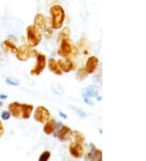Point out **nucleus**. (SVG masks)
<instances>
[{
  "mask_svg": "<svg viewBox=\"0 0 146 161\" xmlns=\"http://www.w3.org/2000/svg\"><path fill=\"white\" fill-rule=\"evenodd\" d=\"M52 28L54 30H59L63 27L65 20V11L60 5H54L50 9Z\"/></svg>",
  "mask_w": 146,
  "mask_h": 161,
  "instance_id": "nucleus-3",
  "label": "nucleus"
},
{
  "mask_svg": "<svg viewBox=\"0 0 146 161\" xmlns=\"http://www.w3.org/2000/svg\"><path fill=\"white\" fill-rule=\"evenodd\" d=\"M0 99H7V96L4 95V94H1V95H0Z\"/></svg>",
  "mask_w": 146,
  "mask_h": 161,
  "instance_id": "nucleus-29",
  "label": "nucleus"
},
{
  "mask_svg": "<svg viewBox=\"0 0 146 161\" xmlns=\"http://www.w3.org/2000/svg\"><path fill=\"white\" fill-rule=\"evenodd\" d=\"M4 134V127H3V122L0 120V137H2Z\"/></svg>",
  "mask_w": 146,
  "mask_h": 161,
  "instance_id": "nucleus-27",
  "label": "nucleus"
},
{
  "mask_svg": "<svg viewBox=\"0 0 146 161\" xmlns=\"http://www.w3.org/2000/svg\"><path fill=\"white\" fill-rule=\"evenodd\" d=\"M51 112L46 107H45L44 106H38L34 112L33 118L37 122L44 124L49 119H51Z\"/></svg>",
  "mask_w": 146,
  "mask_h": 161,
  "instance_id": "nucleus-8",
  "label": "nucleus"
},
{
  "mask_svg": "<svg viewBox=\"0 0 146 161\" xmlns=\"http://www.w3.org/2000/svg\"><path fill=\"white\" fill-rule=\"evenodd\" d=\"M19 102H13L8 105V111L11 115L16 119L21 118V107Z\"/></svg>",
  "mask_w": 146,
  "mask_h": 161,
  "instance_id": "nucleus-14",
  "label": "nucleus"
},
{
  "mask_svg": "<svg viewBox=\"0 0 146 161\" xmlns=\"http://www.w3.org/2000/svg\"><path fill=\"white\" fill-rule=\"evenodd\" d=\"M85 159L87 160H101L102 159V152L96 147L93 143H90V151L85 156Z\"/></svg>",
  "mask_w": 146,
  "mask_h": 161,
  "instance_id": "nucleus-12",
  "label": "nucleus"
},
{
  "mask_svg": "<svg viewBox=\"0 0 146 161\" xmlns=\"http://www.w3.org/2000/svg\"><path fill=\"white\" fill-rule=\"evenodd\" d=\"M72 138L74 139V142H79V143H81V144H83L85 141V135L81 132L77 131V130L72 131Z\"/></svg>",
  "mask_w": 146,
  "mask_h": 161,
  "instance_id": "nucleus-19",
  "label": "nucleus"
},
{
  "mask_svg": "<svg viewBox=\"0 0 146 161\" xmlns=\"http://www.w3.org/2000/svg\"><path fill=\"white\" fill-rule=\"evenodd\" d=\"M58 112H59V115H60V116H61V117H63V118H64V120H66V119H67V115H65V114H64V113L63 112H60V111H59Z\"/></svg>",
  "mask_w": 146,
  "mask_h": 161,
  "instance_id": "nucleus-28",
  "label": "nucleus"
},
{
  "mask_svg": "<svg viewBox=\"0 0 146 161\" xmlns=\"http://www.w3.org/2000/svg\"><path fill=\"white\" fill-rule=\"evenodd\" d=\"M51 153L49 151V150H45L44 152H42V154L41 155L38 160L39 161H47L49 160V159L51 158Z\"/></svg>",
  "mask_w": 146,
  "mask_h": 161,
  "instance_id": "nucleus-24",
  "label": "nucleus"
},
{
  "mask_svg": "<svg viewBox=\"0 0 146 161\" xmlns=\"http://www.w3.org/2000/svg\"><path fill=\"white\" fill-rule=\"evenodd\" d=\"M70 37H71V30L68 27H65L58 34V42H60L65 38H70Z\"/></svg>",
  "mask_w": 146,
  "mask_h": 161,
  "instance_id": "nucleus-21",
  "label": "nucleus"
},
{
  "mask_svg": "<svg viewBox=\"0 0 146 161\" xmlns=\"http://www.w3.org/2000/svg\"><path fill=\"white\" fill-rule=\"evenodd\" d=\"M43 131L46 135H51L54 134L56 128V122L54 119H49L46 122H45Z\"/></svg>",
  "mask_w": 146,
  "mask_h": 161,
  "instance_id": "nucleus-17",
  "label": "nucleus"
},
{
  "mask_svg": "<svg viewBox=\"0 0 146 161\" xmlns=\"http://www.w3.org/2000/svg\"><path fill=\"white\" fill-rule=\"evenodd\" d=\"M0 106H3V102H0Z\"/></svg>",
  "mask_w": 146,
  "mask_h": 161,
  "instance_id": "nucleus-31",
  "label": "nucleus"
},
{
  "mask_svg": "<svg viewBox=\"0 0 146 161\" xmlns=\"http://www.w3.org/2000/svg\"><path fill=\"white\" fill-rule=\"evenodd\" d=\"M5 82L8 85L12 86H18L20 85V81H19L16 78L12 77H10L6 78Z\"/></svg>",
  "mask_w": 146,
  "mask_h": 161,
  "instance_id": "nucleus-23",
  "label": "nucleus"
},
{
  "mask_svg": "<svg viewBox=\"0 0 146 161\" xmlns=\"http://www.w3.org/2000/svg\"><path fill=\"white\" fill-rule=\"evenodd\" d=\"M2 47H1V45H0V59H2L3 57V53H2Z\"/></svg>",
  "mask_w": 146,
  "mask_h": 161,
  "instance_id": "nucleus-30",
  "label": "nucleus"
},
{
  "mask_svg": "<svg viewBox=\"0 0 146 161\" xmlns=\"http://www.w3.org/2000/svg\"><path fill=\"white\" fill-rule=\"evenodd\" d=\"M1 47H2V50L6 53H11L14 54V55H16L17 48H18L16 46V44L9 39L3 41L1 44Z\"/></svg>",
  "mask_w": 146,
  "mask_h": 161,
  "instance_id": "nucleus-15",
  "label": "nucleus"
},
{
  "mask_svg": "<svg viewBox=\"0 0 146 161\" xmlns=\"http://www.w3.org/2000/svg\"><path fill=\"white\" fill-rule=\"evenodd\" d=\"M26 33L29 46L31 47H36L40 44L42 40V33L37 27L35 26L34 24L29 25L27 27Z\"/></svg>",
  "mask_w": 146,
  "mask_h": 161,
  "instance_id": "nucleus-4",
  "label": "nucleus"
},
{
  "mask_svg": "<svg viewBox=\"0 0 146 161\" xmlns=\"http://www.w3.org/2000/svg\"><path fill=\"white\" fill-rule=\"evenodd\" d=\"M36 58H37V64L30 71V74L33 77H37L40 75L46 67V56L44 54L37 53Z\"/></svg>",
  "mask_w": 146,
  "mask_h": 161,
  "instance_id": "nucleus-7",
  "label": "nucleus"
},
{
  "mask_svg": "<svg viewBox=\"0 0 146 161\" xmlns=\"http://www.w3.org/2000/svg\"><path fill=\"white\" fill-rule=\"evenodd\" d=\"M72 109H74V110L76 111V112L77 114H78V115H79L80 117H81V118L86 117V113H85L84 111L81 110V109L76 108V107H72Z\"/></svg>",
  "mask_w": 146,
  "mask_h": 161,
  "instance_id": "nucleus-26",
  "label": "nucleus"
},
{
  "mask_svg": "<svg viewBox=\"0 0 146 161\" xmlns=\"http://www.w3.org/2000/svg\"><path fill=\"white\" fill-rule=\"evenodd\" d=\"M72 130L71 128L66 125H63L58 129V133L56 134V137H58V139L60 142H66V141L72 139Z\"/></svg>",
  "mask_w": 146,
  "mask_h": 161,
  "instance_id": "nucleus-11",
  "label": "nucleus"
},
{
  "mask_svg": "<svg viewBox=\"0 0 146 161\" xmlns=\"http://www.w3.org/2000/svg\"><path fill=\"white\" fill-rule=\"evenodd\" d=\"M99 87L97 86H87L82 90V98L85 103H88L89 105H94L95 99L98 101L101 99H99Z\"/></svg>",
  "mask_w": 146,
  "mask_h": 161,
  "instance_id": "nucleus-5",
  "label": "nucleus"
},
{
  "mask_svg": "<svg viewBox=\"0 0 146 161\" xmlns=\"http://www.w3.org/2000/svg\"><path fill=\"white\" fill-rule=\"evenodd\" d=\"M87 72L85 71V68H80L79 69L77 70L76 74V77L79 81H82L85 79V78L88 77Z\"/></svg>",
  "mask_w": 146,
  "mask_h": 161,
  "instance_id": "nucleus-22",
  "label": "nucleus"
},
{
  "mask_svg": "<svg viewBox=\"0 0 146 161\" xmlns=\"http://www.w3.org/2000/svg\"><path fill=\"white\" fill-rule=\"evenodd\" d=\"M51 90L57 95H64V93H65L64 87L60 84H58V82L52 83V85H51Z\"/></svg>",
  "mask_w": 146,
  "mask_h": 161,
  "instance_id": "nucleus-20",
  "label": "nucleus"
},
{
  "mask_svg": "<svg viewBox=\"0 0 146 161\" xmlns=\"http://www.w3.org/2000/svg\"><path fill=\"white\" fill-rule=\"evenodd\" d=\"M99 60L96 56L89 57L86 61V65L85 66V71L87 72L88 74H92L96 71L97 68L98 66Z\"/></svg>",
  "mask_w": 146,
  "mask_h": 161,
  "instance_id": "nucleus-13",
  "label": "nucleus"
},
{
  "mask_svg": "<svg viewBox=\"0 0 146 161\" xmlns=\"http://www.w3.org/2000/svg\"><path fill=\"white\" fill-rule=\"evenodd\" d=\"M34 25L42 30L46 38H51L53 33L51 17H45L43 14L37 13L34 17Z\"/></svg>",
  "mask_w": 146,
  "mask_h": 161,
  "instance_id": "nucleus-2",
  "label": "nucleus"
},
{
  "mask_svg": "<svg viewBox=\"0 0 146 161\" xmlns=\"http://www.w3.org/2000/svg\"><path fill=\"white\" fill-rule=\"evenodd\" d=\"M21 118L24 120H28L30 118L31 114L33 111V106L31 104H27V103H21Z\"/></svg>",
  "mask_w": 146,
  "mask_h": 161,
  "instance_id": "nucleus-18",
  "label": "nucleus"
},
{
  "mask_svg": "<svg viewBox=\"0 0 146 161\" xmlns=\"http://www.w3.org/2000/svg\"><path fill=\"white\" fill-rule=\"evenodd\" d=\"M37 53L38 52H37V50L33 49L29 45L24 44V45L19 46L17 48L16 56L20 61L25 62L27 60H29L30 58H33V57L37 56Z\"/></svg>",
  "mask_w": 146,
  "mask_h": 161,
  "instance_id": "nucleus-6",
  "label": "nucleus"
},
{
  "mask_svg": "<svg viewBox=\"0 0 146 161\" xmlns=\"http://www.w3.org/2000/svg\"><path fill=\"white\" fill-rule=\"evenodd\" d=\"M48 68H49V69H50L51 73H54L57 76H62L63 73H64L58 67V63H57L54 58L49 59V60H48Z\"/></svg>",
  "mask_w": 146,
  "mask_h": 161,
  "instance_id": "nucleus-16",
  "label": "nucleus"
},
{
  "mask_svg": "<svg viewBox=\"0 0 146 161\" xmlns=\"http://www.w3.org/2000/svg\"><path fill=\"white\" fill-rule=\"evenodd\" d=\"M69 152L76 159L82 158L85 154V149L81 143L73 142L69 146Z\"/></svg>",
  "mask_w": 146,
  "mask_h": 161,
  "instance_id": "nucleus-10",
  "label": "nucleus"
},
{
  "mask_svg": "<svg viewBox=\"0 0 146 161\" xmlns=\"http://www.w3.org/2000/svg\"><path fill=\"white\" fill-rule=\"evenodd\" d=\"M58 65L59 68L61 69L63 73H70L71 71H73L76 68V63L71 60L68 58H64V59H59L58 62Z\"/></svg>",
  "mask_w": 146,
  "mask_h": 161,
  "instance_id": "nucleus-9",
  "label": "nucleus"
},
{
  "mask_svg": "<svg viewBox=\"0 0 146 161\" xmlns=\"http://www.w3.org/2000/svg\"><path fill=\"white\" fill-rule=\"evenodd\" d=\"M78 54V48L70 38H65L60 41V45L58 50V55L63 58L71 59L76 57Z\"/></svg>",
  "mask_w": 146,
  "mask_h": 161,
  "instance_id": "nucleus-1",
  "label": "nucleus"
},
{
  "mask_svg": "<svg viewBox=\"0 0 146 161\" xmlns=\"http://www.w3.org/2000/svg\"><path fill=\"white\" fill-rule=\"evenodd\" d=\"M11 115L9 111H3L2 114H1V117H2L3 121H8V120L11 118Z\"/></svg>",
  "mask_w": 146,
  "mask_h": 161,
  "instance_id": "nucleus-25",
  "label": "nucleus"
}]
</instances>
